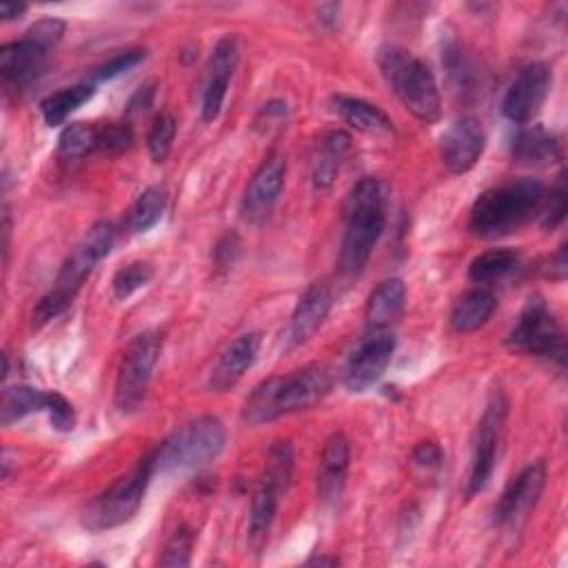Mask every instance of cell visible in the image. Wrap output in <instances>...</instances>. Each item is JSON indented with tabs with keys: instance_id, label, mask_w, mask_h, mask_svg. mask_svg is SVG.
Returning <instances> with one entry per match:
<instances>
[{
	"instance_id": "1",
	"label": "cell",
	"mask_w": 568,
	"mask_h": 568,
	"mask_svg": "<svg viewBox=\"0 0 568 568\" xmlns=\"http://www.w3.org/2000/svg\"><path fill=\"white\" fill-rule=\"evenodd\" d=\"M331 390V377L322 366H302L288 375H275L253 388L244 402V419L253 426L282 415L308 410Z\"/></svg>"
},
{
	"instance_id": "2",
	"label": "cell",
	"mask_w": 568,
	"mask_h": 568,
	"mask_svg": "<svg viewBox=\"0 0 568 568\" xmlns=\"http://www.w3.org/2000/svg\"><path fill=\"white\" fill-rule=\"evenodd\" d=\"M384 189L375 178H362L344 204V237L339 246V271L357 275L364 271L386 220Z\"/></svg>"
},
{
	"instance_id": "3",
	"label": "cell",
	"mask_w": 568,
	"mask_h": 568,
	"mask_svg": "<svg viewBox=\"0 0 568 568\" xmlns=\"http://www.w3.org/2000/svg\"><path fill=\"white\" fill-rule=\"evenodd\" d=\"M544 202V184L537 178H519L504 186L484 191L473 209L468 229L477 237L495 240L508 235L539 215Z\"/></svg>"
},
{
	"instance_id": "4",
	"label": "cell",
	"mask_w": 568,
	"mask_h": 568,
	"mask_svg": "<svg viewBox=\"0 0 568 568\" xmlns=\"http://www.w3.org/2000/svg\"><path fill=\"white\" fill-rule=\"evenodd\" d=\"M113 242H115V226L109 222H98L84 233L78 246L62 262L53 288L47 295H42L40 302L36 304L31 315L33 326H42L60 317L71 306L82 282L93 271V266L109 255V251L113 248Z\"/></svg>"
},
{
	"instance_id": "5",
	"label": "cell",
	"mask_w": 568,
	"mask_h": 568,
	"mask_svg": "<svg viewBox=\"0 0 568 568\" xmlns=\"http://www.w3.org/2000/svg\"><path fill=\"white\" fill-rule=\"evenodd\" d=\"M377 67L397 100L422 122L439 118V89L433 71L410 51L386 44L377 53Z\"/></svg>"
},
{
	"instance_id": "6",
	"label": "cell",
	"mask_w": 568,
	"mask_h": 568,
	"mask_svg": "<svg viewBox=\"0 0 568 568\" xmlns=\"http://www.w3.org/2000/svg\"><path fill=\"white\" fill-rule=\"evenodd\" d=\"M224 442L222 422L213 415H202L184 424L153 450V468L162 475L200 468L222 453Z\"/></svg>"
},
{
	"instance_id": "7",
	"label": "cell",
	"mask_w": 568,
	"mask_h": 568,
	"mask_svg": "<svg viewBox=\"0 0 568 568\" xmlns=\"http://www.w3.org/2000/svg\"><path fill=\"white\" fill-rule=\"evenodd\" d=\"M153 475H155L153 453H149L126 475L118 477L106 490H102L87 504L80 517L82 526L87 530L100 532V530H111L131 521L138 508L142 506L144 493Z\"/></svg>"
},
{
	"instance_id": "8",
	"label": "cell",
	"mask_w": 568,
	"mask_h": 568,
	"mask_svg": "<svg viewBox=\"0 0 568 568\" xmlns=\"http://www.w3.org/2000/svg\"><path fill=\"white\" fill-rule=\"evenodd\" d=\"M508 346L513 351L548 357L557 364H564L566 359V337L555 320V315L548 311L541 295H530L519 313L517 324L508 333Z\"/></svg>"
},
{
	"instance_id": "9",
	"label": "cell",
	"mask_w": 568,
	"mask_h": 568,
	"mask_svg": "<svg viewBox=\"0 0 568 568\" xmlns=\"http://www.w3.org/2000/svg\"><path fill=\"white\" fill-rule=\"evenodd\" d=\"M160 351H162V339L153 331L135 335L126 346L118 368L115 395H113L115 406L122 413H131L144 402L155 364L160 359Z\"/></svg>"
},
{
	"instance_id": "10",
	"label": "cell",
	"mask_w": 568,
	"mask_h": 568,
	"mask_svg": "<svg viewBox=\"0 0 568 568\" xmlns=\"http://www.w3.org/2000/svg\"><path fill=\"white\" fill-rule=\"evenodd\" d=\"M506 413H508V402L504 393L497 388L490 393L488 404L484 408V415L477 426V439H475V453H473V464H470V475L466 484V497H473L486 488L490 481V475L495 470L497 462V446L501 439V430L506 424Z\"/></svg>"
},
{
	"instance_id": "11",
	"label": "cell",
	"mask_w": 568,
	"mask_h": 568,
	"mask_svg": "<svg viewBox=\"0 0 568 568\" xmlns=\"http://www.w3.org/2000/svg\"><path fill=\"white\" fill-rule=\"evenodd\" d=\"M395 353V335L390 331H371L351 353L344 366V386L351 393L371 388L390 364Z\"/></svg>"
},
{
	"instance_id": "12",
	"label": "cell",
	"mask_w": 568,
	"mask_h": 568,
	"mask_svg": "<svg viewBox=\"0 0 568 568\" xmlns=\"http://www.w3.org/2000/svg\"><path fill=\"white\" fill-rule=\"evenodd\" d=\"M546 486V464L532 462L521 473H517L504 488L495 506L497 526H519L528 513L537 506Z\"/></svg>"
},
{
	"instance_id": "13",
	"label": "cell",
	"mask_w": 568,
	"mask_h": 568,
	"mask_svg": "<svg viewBox=\"0 0 568 568\" xmlns=\"http://www.w3.org/2000/svg\"><path fill=\"white\" fill-rule=\"evenodd\" d=\"M286 180V160L280 153H271L262 160L257 171L246 184L242 197V215L251 224L264 222L275 209Z\"/></svg>"
},
{
	"instance_id": "14",
	"label": "cell",
	"mask_w": 568,
	"mask_h": 568,
	"mask_svg": "<svg viewBox=\"0 0 568 568\" xmlns=\"http://www.w3.org/2000/svg\"><path fill=\"white\" fill-rule=\"evenodd\" d=\"M548 89H550L548 67L541 62L526 64L515 75V80L510 82V87L504 95V102H501L504 115L517 124L530 122L539 113V109L548 95Z\"/></svg>"
},
{
	"instance_id": "15",
	"label": "cell",
	"mask_w": 568,
	"mask_h": 568,
	"mask_svg": "<svg viewBox=\"0 0 568 568\" xmlns=\"http://www.w3.org/2000/svg\"><path fill=\"white\" fill-rule=\"evenodd\" d=\"M484 144H486V135L479 120H475L473 115H464L442 133V140H439L442 162L450 173H457V175L466 173L481 158Z\"/></svg>"
},
{
	"instance_id": "16",
	"label": "cell",
	"mask_w": 568,
	"mask_h": 568,
	"mask_svg": "<svg viewBox=\"0 0 568 568\" xmlns=\"http://www.w3.org/2000/svg\"><path fill=\"white\" fill-rule=\"evenodd\" d=\"M237 58H240V51H237L235 38L226 36L215 44V49L209 58V64H206V80H204V91H202V120L204 122H213L220 115L229 82L237 67Z\"/></svg>"
},
{
	"instance_id": "17",
	"label": "cell",
	"mask_w": 568,
	"mask_h": 568,
	"mask_svg": "<svg viewBox=\"0 0 568 568\" xmlns=\"http://www.w3.org/2000/svg\"><path fill=\"white\" fill-rule=\"evenodd\" d=\"M331 304H333V297H331L328 286L322 282L311 284L302 293V297L291 315L288 331H286L288 346H300V344L308 342L320 331L324 320L328 317Z\"/></svg>"
},
{
	"instance_id": "18",
	"label": "cell",
	"mask_w": 568,
	"mask_h": 568,
	"mask_svg": "<svg viewBox=\"0 0 568 568\" xmlns=\"http://www.w3.org/2000/svg\"><path fill=\"white\" fill-rule=\"evenodd\" d=\"M260 351V333H244L235 337L217 357L211 375L209 388L215 393H224L235 386L242 375L253 366Z\"/></svg>"
},
{
	"instance_id": "19",
	"label": "cell",
	"mask_w": 568,
	"mask_h": 568,
	"mask_svg": "<svg viewBox=\"0 0 568 568\" xmlns=\"http://www.w3.org/2000/svg\"><path fill=\"white\" fill-rule=\"evenodd\" d=\"M47 64V49L22 38L0 47V73L7 84L27 87Z\"/></svg>"
},
{
	"instance_id": "20",
	"label": "cell",
	"mask_w": 568,
	"mask_h": 568,
	"mask_svg": "<svg viewBox=\"0 0 568 568\" xmlns=\"http://www.w3.org/2000/svg\"><path fill=\"white\" fill-rule=\"evenodd\" d=\"M351 462V446L342 433H335L326 439L322 455H320V470H317V495L324 501H333L342 495L346 484Z\"/></svg>"
},
{
	"instance_id": "21",
	"label": "cell",
	"mask_w": 568,
	"mask_h": 568,
	"mask_svg": "<svg viewBox=\"0 0 568 568\" xmlns=\"http://www.w3.org/2000/svg\"><path fill=\"white\" fill-rule=\"evenodd\" d=\"M406 304V284L399 277H388L368 295L364 317L371 331H390L402 317Z\"/></svg>"
},
{
	"instance_id": "22",
	"label": "cell",
	"mask_w": 568,
	"mask_h": 568,
	"mask_svg": "<svg viewBox=\"0 0 568 568\" xmlns=\"http://www.w3.org/2000/svg\"><path fill=\"white\" fill-rule=\"evenodd\" d=\"M282 495L284 490H280L275 484L260 477L251 497V513H248V526H246V544L251 552H260L264 548Z\"/></svg>"
},
{
	"instance_id": "23",
	"label": "cell",
	"mask_w": 568,
	"mask_h": 568,
	"mask_svg": "<svg viewBox=\"0 0 568 568\" xmlns=\"http://www.w3.org/2000/svg\"><path fill=\"white\" fill-rule=\"evenodd\" d=\"M495 308H497V300H495V295L490 291H486V288H470V291H466L453 304L450 315H448V324L459 335L475 333L484 324H488V320L493 317Z\"/></svg>"
},
{
	"instance_id": "24",
	"label": "cell",
	"mask_w": 568,
	"mask_h": 568,
	"mask_svg": "<svg viewBox=\"0 0 568 568\" xmlns=\"http://www.w3.org/2000/svg\"><path fill=\"white\" fill-rule=\"evenodd\" d=\"M513 160L524 166H546L559 160V142L539 124L524 126L513 140Z\"/></svg>"
},
{
	"instance_id": "25",
	"label": "cell",
	"mask_w": 568,
	"mask_h": 568,
	"mask_svg": "<svg viewBox=\"0 0 568 568\" xmlns=\"http://www.w3.org/2000/svg\"><path fill=\"white\" fill-rule=\"evenodd\" d=\"M348 151H351L348 133L328 131L322 135L313 155V171H311L313 184L317 189H328L335 182Z\"/></svg>"
},
{
	"instance_id": "26",
	"label": "cell",
	"mask_w": 568,
	"mask_h": 568,
	"mask_svg": "<svg viewBox=\"0 0 568 568\" xmlns=\"http://www.w3.org/2000/svg\"><path fill=\"white\" fill-rule=\"evenodd\" d=\"M333 109L339 113V118L362 133H393L390 118L375 104L353 98V95H335Z\"/></svg>"
},
{
	"instance_id": "27",
	"label": "cell",
	"mask_w": 568,
	"mask_h": 568,
	"mask_svg": "<svg viewBox=\"0 0 568 568\" xmlns=\"http://www.w3.org/2000/svg\"><path fill=\"white\" fill-rule=\"evenodd\" d=\"M95 89L91 82H80L73 87H64L51 95H47L40 102V111L42 118L49 126H58L62 124L75 109H80L84 102H89L93 98Z\"/></svg>"
},
{
	"instance_id": "28",
	"label": "cell",
	"mask_w": 568,
	"mask_h": 568,
	"mask_svg": "<svg viewBox=\"0 0 568 568\" xmlns=\"http://www.w3.org/2000/svg\"><path fill=\"white\" fill-rule=\"evenodd\" d=\"M47 399L49 390H38L33 386H9L2 393V404H0V422L2 426H9L31 413L47 410Z\"/></svg>"
},
{
	"instance_id": "29",
	"label": "cell",
	"mask_w": 568,
	"mask_h": 568,
	"mask_svg": "<svg viewBox=\"0 0 568 568\" xmlns=\"http://www.w3.org/2000/svg\"><path fill=\"white\" fill-rule=\"evenodd\" d=\"M519 266V255L513 248H490L477 255L468 266V277L475 284H490L504 280Z\"/></svg>"
},
{
	"instance_id": "30",
	"label": "cell",
	"mask_w": 568,
	"mask_h": 568,
	"mask_svg": "<svg viewBox=\"0 0 568 568\" xmlns=\"http://www.w3.org/2000/svg\"><path fill=\"white\" fill-rule=\"evenodd\" d=\"M166 189L160 184H153L149 189H144L138 200L133 202L129 217H126V226L131 233H144L151 226H155L166 209Z\"/></svg>"
},
{
	"instance_id": "31",
	"label": "cell",
	"mask_w": 568,
	"mask_h": 568,
	"mask_svg": "<svg viewBox=\"0 0 568 568\" xmlns=\"http://www.w3.org/2000/svg\"><path fill=\"white\" fill-rule=\"evenodd\" d=\"M91 151H98V126L87 122H71L62 129L58 138V155L64 162L80 160L89 155Z\"/></svg>"
},
{
	"instance_id": "32",
	"label": "cell",
	"mask_w": 568,
	"mask_h": 568,
	"mask_svg": "<svg viewBox=\"0 0 568 568\" xmlns=\"http://www.w3.org/2000/svg\"><path fill=\"white\" fill-rule=\"evenodd\" d=\"M293 468H295V455H293L291 442H275L268 448L262 479L275 484L280 490L286 493L293 477Z\"/></svg>"
},
{
	"instance_id": "33",
	"label": "cell",
	"mask_w": 568,
	"mask_h": 568,
	"mask_svg": "<svg viewBox=\"0 0 568 568\" xmlns=\"http://www.w3.org/2000/svg\"><path fill=\"white\" fill-rule=\"evenodd\" d=\"M175 118L171 113H160L155 115L149 133H146V146L151 153L153 162H164L166 155L171 153L173 140H175Z\"/></svg>"
},
{
	"instance_id": "34",
	"label": "cell",
	"mask_w": 568,
	"mask_h": 568,
	"mask_svg": "<svg viewBox=\"0 0 568 568\" xmlns=\"http://www.w3.org/2000/svg\"><path fill=\"white\" fill-rule=\"evenodd\" d=\"M151 277H153V268L149 262H131V264L122 266L113 275V282H111L115 300L131 297L135 291L146 286L151 282Z\"/></svg>"
},
{
	"instance_id": "35",
	"label": "cell",
	"mask_w": 568,
	"mask_h": 568,
	"mask_svg": "<svg viewBox=\"0 0 568 568\" xmlns=\"http://www.w3.org/2000/svg\"><path fill=\"white\" fill-rule=\"evenodd\" d=\"M195 541V532L193 528H189L186 524H182L164 544V550L158 559L160 566H189L191 561V548Z\"/></svg>"
},
{
	"instance_id": "36",
	"label": "cell",
	"mask_w": 568,
	"mask_h": 568,
	"mask_svg": "<svg viewBox=\"0 0 568 568\" xmlns=\"http://www.w3.org/2000/svg\"><path fill=\"white\" fill-rule=\"evenodd\" d=\"M133 142V131L126 122H109L104 126H98V151L118 155L126 151Z\"/></svg>"
},
{
	"instance_id": "37",
	"label": "cell",
	"mask_w": 568,
	"mask_h": 568,
	"mask_svg": "<svg viewBox=\"0 0 568 568\" xmlns=\"http://www.w3.org/2000/svg\"><path fill=\"white\" fill-rule=\"evenodd\" d=\"M144 58H146V53L140 51V49L118 53V55H113L111 60H106L104 64H100V67L93 69V73H91V84L104 82V80H113V78H118V75L131 71L133 67H138Z\"/></svg>"
},
{
	"instance_id": "38",
	"label": "cell",
	"mask_w": 568,
	"mask_h": 568,
	"mask_svg": "<svg viewBox=\"0 0 568 568\" xmlns=\"http://www.w3.org/2000/svg\"><path fill=\"white\" fill-rule=\"evenodd\" d=\"M546 197V195H544ZM539 215H541V226L546 231H552L555 226H559L564 222L566 215V189H564V175H559L557 184L550 189V195L546 197V204L541 202L539 206Z\"/></svg>"
},
{
	"instance_id": "39",
	"label": "cell",
	"mask_w": 568,
	"mask_h": 568,
	"mask_svg": "<svg viewBox=\"0 0 568 568\" xmlns=\"http://www.w3.org/2000/svg\"><path fill=\"white\" fill-rule=\"evenodd\" d=\"M444 58H446L448 75L455 80L459 91H470L473 80H475V69H473L470 60L464 55V51L457 44H453L446 49Z\"/></svg>"
},
{
	"instance_id": "40",
	"label": "cell",
	"mask_w": 568,
	"mask_h": 568,
	"mask_svg": "<svg viewBox=\"0 0 568 568\" xmlns=\"http://www.w3.org/2000/svg\"><path fill=\"white\" fill-rule=\"evenodd\" d=\"M47 413H49V422L55 430L69 433L75 426V410L71 406V402L60 395L58 390H49V399H47Z\"/></svg>"
},
{
	"instance_id": "41",
	"label": "cell",
	"mask_w": 568,
	"mask_h": 568,
	"mask_svg": "<svg viewBox=\"0 0 568 568\" xmlns=\"http://www.w3.org/2000/svg\"><path fill=\"white\" fill-rule=\"evenodd\" d=\"M62 33H64V22H62L60 18H51V16H49V18L38 20L36 24H31V27L27 29L24 38L31 40V42H36V44H40V47H44V49L49 51L53 44L60 42Z\"/></svg>"
},
{
	"instance_id": "42",
	"label": "cell",
	"mask_w": 568,
	"mask_h": 568,
	"mask_svg": "<svg viewBox=\"0 0 568 568\" xmlns=\"http://www.w3.org/2000/svg\"><path fill=\"white\" fill-rule=\"evenodd\" d=\"M442 459H444L442 448L435 442H422L413 450V464L424 470H437L442 466Z\"/></svg>"
},
{
	"instance_id": "43",
	"label": "cell",
	"mask_w": 568,
	"mask_h": 568,
	"mask_svg": "<svg viewBox=\"0 0 568 568\" xmlns=\"http://www.w3.org/2000/svg\"><path fill=\"white\" fill-rule=\"evenodd\" d=\"M237 251H240V240H237V235H235V233H226V235L217 242V246H215V251H213V260H215V264H217L220 268H229V266L233 264Z\"/></svg>"
},
{
	"instance_id": "44",
	"label": "cell",
	"mask_w": 568,
	"mask_h": 568,
	"mask_svg": "<svg viewBox=\"0 0 568 568\" xmlns=\"http://www.w3.org/2000/svg\"><path fill=\"white\" fill-rule=\"evenodd\" d=\"M566 275V248L559 246V251L555 255H550L548 266H546V277L550 280H564Z\"/></svg>"
},
{
	"instance_id": "45",
	"label": "cell",
	"mask_w": 568,
	"mask_h": 568,
	"mask_svg": "<svg viewBox=\"0 0 568 568\" xmlns=\"http://www.w3.org/2000/svg\"><path fill=\"white\" fill-rule=\"evenodd\" d=\"M151 98H153V87L151 84L140 87L138 93L133 95V100L129 102V111H144L151 104Z\"/></svg>"
},
{
	"instance_id": "46",
	"label": "cell",
	"mask_w": 568,
	"mask_h": 568,
	"mask_svg": "<svg viewBox=\"0 0 568 568\" xmlns=\"http://www.w3.org/2000/svg\"><path fill=\"white\" fill-rule=\"evenodd\" d=\"M27 11V4H18V2H2L0 4V16L4 20H13L18 16H22Z\"/></svg>"
},
{
	"instance_id": "47",
	"label": "cell",
	"mask_w": 568,
	"mask_h": 568,
	"mask_svg": "<svg viewBox=\"0 0 568 568\" xmlns=\"http://www.w3.org/2000/svg\"><path fill=\"white\" fill-rule=\"evenodd\" d=\"M337 11H339V4H335V2H328V4H320V7H317L320 20L326 22V24H333V22H335Z\"/></svg>"
},
{
	"instance_id": "48",
	"label": "cell",
	"mask_w": 568,
	"mask_h": 568,
	"mask_svg": "<svg viewBox=\"0 0 568 568\" xmlns=\"http://www.w3.org/2000/svg\"><path fill=\"white\" fill-rule=\"evenodd\" d=\"M308 564H328V566H337L339 559H337V557H315V559H311Z\"/></svg>"
}]
</instances>
